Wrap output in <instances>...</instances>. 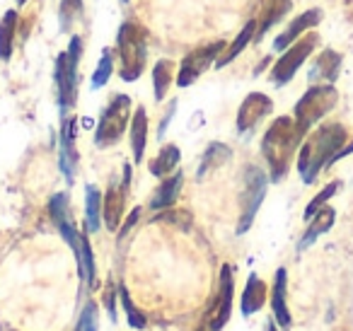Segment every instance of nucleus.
Here are the masks:
<instances>
[{"instance_id":"f257e3e1","label":"nucleus","mask_w":353,"mask_h":331,"mask_svg":"<svg viewBox=\"0 0 353 331\" xmlns=\"http://www.w3.org/2000/svg\"><path fill=\"white\" fill-rule=\"evenodd\" d=\"M346 146V128L341 123H322L317 131L305 136L298 150V174L305 184H314L324 167L336 162L339 150Z\"/></svg>"},{"instance_id":"f03ea898","label":"nucleus","mask_w":353,"mask_h":331,"mask_svg":"<svg viewBox=\"0 0 353 331\" xmlns=\"http://www.w3.org/2000/svg\"><path fill=\"white\" fill-rule=\"evenodd\" d=\"M305 136L298 131L293 117H279L271 121L261 138V155L269 165V179L281 181L288 174V167L293 162L295 152L300 150Z\"/></svg>"},{"instance_id":"7ed1b4c3","label":"nucleus","mask_w":353,"mask_h":331,"mask_svg":"<svg viewBox=\"0 0 353 331\" xmlns=\"http://www.w3.org/2000/svg\"><path fill=\"white\" fill-rule=\"evenodd\" d=\"M119 78L123 83H136L148 66V32L141 22L126 20L117 32Z\"/></svg>"},{"instance_id":"20e7f679","label":"nucleus","mask_w":353,"mask_h":331,"mask_svg":"<svg viewBox=\"0 0 353 331\" xmlns=\"http://www.w3.org/2000/svg\"><path fill=\"white\" fill-rule=\"evenodd\" d=\"M83 59V37L73 34L68 41V49L56 56L54 83H56V102H59L61 119L68 117L70 109L78 104V68Z\"/></svg>"},{"instance_id":"39448f33","label":"nucleus","mask_w":353,"mask_h":331,"mask_svg":"<svg viewBox=\"0 0 353 331\" xmlns=\"http://www.w3.org/2000/svg\"><path fill=\"white\" fill-rule=\"evenodd\" d=\"M339 102V92L332 83H317L298 99L293 109V119L295 126L303 136H307V131L314 126L317 121H322Z\"/></svg>"},{"instance_id":"423d86ee","label":"nucleus","mask_w":353,"mask_h":331,"mask_svg":"<svg viewBox=\"0 0 353 331\" xmlns=\"http://www.w3.org/2000/svg\"><path fill=\"white\" fill-rule=\"evenodd\" d=\"M133 117V102L128 94H114L109 104L104 107L102 117L94 128V146L97 148H112L123 138L126 128L131 126Z\"/></svg>"},{"instance_id":"0eeeda50","label":"nucleus","mask_w":353,"mask_h":331,"mask_svg":"<svg viewBox=\"0 0 353 331\" xmlns=\"http://www.w3.org/2000/svg\"><path fill=\"white\" fill-rule=\"evenodd\" d=\"M266 189H269V174L256 165L245 167V186H242V196H240L237 234H245L254 225L256 213H259L261 203L266 199Z\"/></svg>"},{"instance_id":"6e6552de","label":"nucleus","mask_w":353,"mask_h":331,"mask_svg":"<svg viewBox=\"0 0 353 331\" xmlns=\"http://www.w3.org/2000/svg\"><path fill=\"white\" fill-rule=\"evenodd\" d=\"M319 46V37L317 34H305L300 37L295 44H290L288 49L281 54V59L274 63V68H271V83L276 85V88H283V85H288L290 80L295 78V73L300 70V66L305 63V61L312 56V51Z\"/></svg>"},{"instance_id":"1a4fd4ad","label":"nucleus","mask_w":353,"mask_h":331,"mask_svg":"<svg viewBox=\"0 0 353 331\" xmlns=\"http://www.w3.org/2000/svg\"><path fill=\"white\" fill-rule=\"evenodd\" d=\"M225 49H228L225 41L216 39V41H211V44L187 54L182 59V63H179V68H176V85H179V88H192L211 66L216 68V61L221 59V54Z\"/></svg>"},{"instance_id":"9d476101","label":"nucleus","mask_w":353,"mask_h":331,"mask_svg":"<svg viewBox=\"0 0 353 331\" xmlns=\"http://www.w3.org/2000/svg\"><path fill=\"white\" fill-rule=\"evenodd\" d=\"M78 119L63 117L61 119V138H59V167L63 172L65 181L73 184L78 174Z\"/></svg>"},{"instance_id":"9b49d317","label":"nucleus","mask_w":353,"mask_h":331,"mask_svg":"<svg viewBox=\"0 0 353 331\" xmlns=\"http://www.w3.org/2000/svg\"><path fill=\"white\" fill-rule=\"evenodd\" d=\"M232 300H235V271L230 263L221 268V285H218V300L216 307L208 312V329L211 331H223L225 324L232 317Z\"/></svg>"},{"instance_id":"f8f14e48","label":"nucleus","mask_w":353,"mask_h":331,"mask_svg":"<svg viewBox=\"0 0 353 331\" xmlns=\"http://www.w3.org/2000/svg\"><path fill=\"white\" fill-rule=\"evenodd\" d=\"M271 112H274V102H271L269 94L250 92L245 99H242L240 109H237V119H235L237 133H242V136H245V133H252Z\"/></svg>"},{"instance_id":"ddd939ff","label":"nucleus","mask_w":353,"mask_h":331,"mask_svg":"<svg viewBox=\"0 0 353 331\" xmlns=\"http://www.w3.org/2000/svg\"><path fill=\"white\" fill-rule=\"evenodd\" d=\"M70 252L75 254V261H78V273L80 278L85 281L88 288H97V263H94V252H92V244L88 239V232L78 228L75 237L68 242Z\"/></svg>"},{"instance_id":"4468645a","label":"nucleus","mask_w":353,"mask_h":331,"mask_svg":"<svg viewBox=\"0 0 353 331\" xmlns=\"http://www.w3.org/2000/svg\"><path fill=\"white\" fill-rule=\"evenodd\" d=\"M319 22H322V10H319V8H312V10L300 12V15L293 17V20H290V25L274 39V51H281V54H283L290 44H295V41H298L300 37L307 34L310 30H314Z\"/></svg>"},{"instance_id":"2eb2a0df","label":"nucleus","mask_w":353,"mask_h":331,"mask_svg":"<svg viewBox=\"0 0 353 331\" xmlns=\"http://www.w3.org/2000/svg\"><path fill=\"white\" fill-rule=\"evenodd\" d=\"M128 191L121 181H112L104 194L102 201V220H104V228L109 232H117L121 228V220H123V210H126V199H128Z\"/></svg>"},{"instance_id":"dca6fc26","label":"nucleus","mask_w":353,"mask_h":331,"mask_svg":"<svg viewBox=\"0 0 353 331\" xmlns=\"http://www.w3.org/2000/svg\"><path fill=\"white\" fill-rule=\"evenodd\" d=\"M271 312L281 329H290L293 317L288 310V271L279 268L274 276V288H271Z\"/></svg>"},{"instance_id":"f3484780","label":"nucleus","mask_w":353,"mask_h":331,"mask_svg":"<svg viewBox=\"0 0 353 331\" xmlns=\"http://www.w3.org/2000/svg\"><path fill=\"white\" fill-rule=\"evenodd\" d=\"M182 184H184V172L176 170L174 174L165 177L160 181V186L155 189V194L150 196V210H167L176 203L179 194H182Z\"/></svg>"},{"instance_id":"a211bd4d","label":"nucleus","mask_w":353,"mask_h":331,"mask_svg":"<svg viewBox=\"0 0 353 331\" xmlns=\"http://www.w3.org/2000/svg\"><path fill=\"white\" fill-rule=\"evenodd\" d=\"M334 220H336V210H334L332 205H324L322 210H317V213L307 220V230H305L303 237H300L298 252H305V249L312 247L324 232H329V230L334 228Z\"/></svg>"},{"instance_id":"6ab92c4d","label":"nucleus","mask_w":353,"mask_h":331,"mask_svg":"<svg viewBox=\"0 0 353 331\" xmlns=\"http://www.w3.org/2000/svg\"><path fill=\"white\" fill-rule=\"evenodd\" d=\"M128 143H131L133 165H141L143 157H145V148H148V112L143 107H138L131 117V126H128Z\"/></svg>"},{"instance_id":"aec40b11","label":"nucleus","mask_w":353,"mask_h":331,"mask_svg":"<svg viewBox=\"0 0 353 331\" xmlns=\"http://www.w3.org/2000/svg\"><path fill=\"white\" fill-rule=\"evenodd\" d=\"M341 68V56L332 49H324L310 66V83H334Z\"/></svg>"},{"instance_id":"412c9836","label":"nucleus","mask_w":353,"mask_h":331,"mask_svg":"<svg viewBox=\"0 0 353 331\" xmlns=\"http://www.w3.org/2000/svg\"><path fill=\"white\" fill-rule=\"evenodd\" d=\"M266 305V283L261 281L256 273H250L247 278V285L242 290V297H240V312L242 317H252Z\"/></svg>"},{"instance_id":"4be33fe9","label":"nucleus","mask_w":353,"mask_h":331,"mask_svg":"<svg viewBox=\"0 0 353 331\" xmlns=\"http://www.w3.org/2000/svg\"><path fill=\"white\" fill-rule=\"evenodd\" d=\"M179 162H182V150H179V146L170 143V146L160 148V152H157L150 160V165H148V170H150V174L155 177V179H165V177L174 174V172L179 170Z\"/></svg>"},{"instance_id":"5701e85b","label":"nucleus","mask_w":353,"mask_h":331,"mask_svg":"<svg viewBox=\"0 0 353 331\" xmlns=\"http://www.w3.org/2000/svg\"><path fill=\"white\" fill-rule=\"evenodd\" d=\"M176 68L179 66L172 59H160L152 66V97L155 102H162L170 92L172 83H176Z\"/></svg>"},{"instance_id":"b1692460","label":"nucleus","mask_w":353,"mask_h":331,"mask_svg":"<svg viewBox=\"0 0 353 331\" xmlns=\"http://www.w3.org/2000/svg\"><path fill=\"white\" fill-rule=\"evenodd\" d=\"M102 191L97 189L94 184L85 186V232L94 234L102 230Z\"/></svg>"},{"instance_id":"393cba45","label":"nucleus","mask_w":353,"mask_h":331,"mask_svg":"<svg viewBox=\"0 0 353 331\" xmlns=\"http://www.w3.org/2000/svg\"><path fill=\"white\" fill-rule=\"evenodd\" d=\"M256 27H259V25H256V20H250L245 27H242V30H240V34L235 37V41H232V44L228 46V49L221 54V59L216 61V68H218V70H221V68H225V66H230L232 61H235L237 56H240L242 51H245L247 46H250V41L256 37Z\"/></svg>"},{"instance_id":"a878e982","label":"nucleus","mask_w":353,"mask_h":331,"mask_svg":"<svg viewBox=\"0 0 353 331\" xmlns=\"http://www.w3.org/2000/svg\"><path fill=\"white\" fill-rule=\"evenodd\" d=\"M17 10H8L6 15L0 17V61L6 63V61L12 59L15 54V37H17Z\"/></svg>"},{"instance_id":"bb28decb","label":"nucleus","mask_w":353,"mask_h":331,"mask_svg":"<svg viewBox=\"0 0 353 331\" xmlns=\"http://www.w3.org/2000/svg\"><path fill=\"white\" fill-rule=\"evenodd\" d=\"M232 157L230 148L225 146V143H211V146L206 148V152H203L201 157V165H199V177L208 174L211 170H218L221 165H225L228 160Z\"/></svg>"},{"instance_id":"cd10ccee","label":"nucleus","mask_w":353,"mask_h":331,"mask_svg":"<svg viewBox=\"0 0 353 331\" xmlns=\"http://www.w3.org/2000/svg\"><path fill=\"white\" fill-rule=\"evenodd\" d=\"M83 15H85L83 0H61V6H59L61 32H73L75 25L83 20Z\"/></svg>"},{"instance_id":"c85d7f7f","label":"nucleus","mask_w":353,"mask_h":331,"mask_svg":"<svg viewBox=\"0 0 353 331\" xmlns=\"http://www.w3.org/2000/svg\"><path fill=\"white\" fill-rule=\"evenodd\" d=\"M114 61H117V49H104L102 51V59H99L97 68H94L92 78H90V88H92V90H102L104 85L112 80Z\"/></svg>"},{"instance_id":"c756f323","label":"nucleus","mask_w":353,"mask_h":331,"mask_svg":"<svg viewBox=\"0 0 353 331\" xmlns=\"http://www.w3.org/2000/svg\"><path fill=\"white\" fill-rule=\"evenodd\" d=\"M288 10H290V0H271V6L266 8V15L261 17L259 27H256V37H254V39H261V37H264L266 32H269L271 27H274L276 22H279Z\"/></svg>"},{"instance_id":"7c9ffc66","label":"nucleus","mask_w":353,"mask_h":331,"mask_svg":"<svg viewBox=\"0 0 353 331\" xmlns=\"http://www.w3.org/2000/svg\"><path fill=\"white\" fill-rule=\"evenodd\" d=\"M49 215H51V220H54L56 228H59V225H63V223H68V220H73V218H70V196H68V191H59V194L51 196Z\"/></svg>"},{"instance_id":"2f4dec72","label":"nucleus","mask_w":353,"mask_h":331,"mask_svg":"<svg viewBox=\"0 0 353 331\" xmlns=\"http://www.w3.org/2000/svg\"><path fill=\"white\" fill-rule=\"evenodd\" d=\"M341 186H343V181H341V179H336V181H329V184L324 186V189L319 191V194L314 196V199L307 203V208H305L303 218H305V220H310L314 213H317V210H322L324 205H327L329 201H332V196H336L339 191H341Z\"/></svg>"},{"instance_id":"473e14b6","label":"nucleus","mask_w":353,"mask_h":331,"mask_svg":"<svg viewBox=\"0 0 353 331\" xmlns=\"http://www.w3.org/2000/svg\"><path fill=\"white\" fill-rule=\"evenodd\" d=\"M119 302H121V307L126 310L128 326H131V329H145V326H148L145 314H143V312L138 310L136 305H133V300H131V295H128L126 285H119Z\"/></svg>"},{"instance_id":"72a5a7b5","label":"nucleus","mask_w":353,"mask_h":331,"mask_svg":"<svg viewBox=\"0 0 353 331\" xmlns=\"http://www.w3.org/2000/svg\"><path fill=\"white\" fill-rule=\"evenodd\" d=\"M97 329H99V310L94 302H88L83 307V312H80L75 331H97Z\"/></svg>"},{"instance_id":"f704fd0d","label":"nucleus","mask_w":353,"mask_h":331,"mask_svg":"<svg viewBox=\"0 0 353 331\" xmlns=\"http://www.w3.org/2000/svg\"><path fill=\"white\" fill-rule=\"evenodd\" d=\"M117 302H119V285L109 283L107 290H104V307H107V314L112 321H117Z\"/></svg>"},{"instance_id":"c9c22d12","label":"nucleus","mask_w":353,"mask_h":331,"mask_svg":"<svg viewBox=\"0 0 353 331\" xmlns=\"http://www.w3.org/2000/svg\"><path fill=\"white\" fill-rule=\"evenodd\" d=\"M170 213H162V215H157V223H179V225H184L187 228V223H192V215L187 213V210H172V208H167Z\"/></svg>"},{"instance_id":"e433bc0d","label":"nucleus","mask_w":353,"mask_h":331,"mask_svg":"<svg viewBox=\"0 0 353 331\" xmlns=\"http://www.w3.org/2000/svg\"><path fill=\"white\" fill-rule=\"evenodd\" d=\"M174 114H176V99H172L170 107L165 109V114H162V119H160V126H157V138H165L167 126H170V123H172V119H174Z\"/></svg>"},{"instance_id":"4c0bfd02","label":"nucleus","mask_w":353,"mask_h":331,"mask_svg":"<svg viewBox=\"0 0 353 331\" xmlns=\"http://www.w3.org/2000/svg\"><path fill=\"white\" fill-rule=\"evenodd\" d=\"M138 218H141V208H133L131 213H128V218H126V223H123V228L119 230V239H123L128 232H131V228H136Z\"/></svg>"},{"instance_id":"58836bf2","label":"nucleus","mask_w":353,"mask_h":331,"mask_svg":"<svg viewBox=\"0 0 353 331\" xmlns=\"http://www.w3.org/2000/svg\"><path fill=\"white\" fill-rule=\"evenodd\" d=\"M264 331H285V329H281V326L276 324V319H274V317H271V319H266Z\"/></svg>"},{"instance_id":"ea45409f","label":"nucleus","mask_w":353,"mask_h":331,"mask_svg":"<svg viewBox=\"0 0 353 331\" xmlns=\"http://www.w3.org/2000/svg\"><path fill=\"white\" fill-rule=\"evenodd\" d=\"M269 63H271V59H264V61H261V63H259V68L254 70V75H259L261 70H264V68H266V66H269Z\"/></svg>"},{"instance_id":"a19ab883","label":"nucleus","mask_w":353,"mask_h":331,"mask_svg":"<svg viewBox=\"0 0 353 331\" xmlns=\"http://www.w3.org/2000/svg\"><path fill=\"white\" fill-rule=\"evenodd\" d=\"M15 3H17V8H22V6H27L30 0H15Z\"/></svg>"},{"instance_id":"79ce46f5","label":"nucleus","mask_w":353,"mask_h":331,"mask_svg":"<svg viewBox=\"0 0 353 331\" xmlns=\"http://www.w3.org/2000/svg\"><path fill=\"white\" fill-rule=\"evenodd\" d=\"M196 331H206V329H203V326H201V329H196Z\"/></svg>"},{"instance_id":"37998d69","label":"nucleus","mask_w":353,"mask_h":331,"mask_svg":"<svg viewBox=\"0 0 353 331\" xmlns=\"http://www.w3.org/2000/svg\"><path fill=\"white\" fill-rule=\"evenodd\" d=\"M121 3H128V0H121Z\"/></svg>"}]
</instances>
